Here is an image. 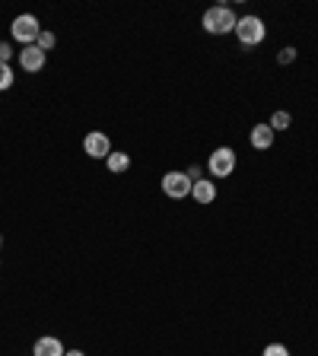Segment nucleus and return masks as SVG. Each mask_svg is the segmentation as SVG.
Returning a JSON list of instances; mask_svg holds the SVG:
<instances>
[{
    "mask_svg": "<svg viewBox=\"0 0 318 356\" xmlns=\"http://www.w3.org/2000/svg\"><path fill=\"white\" fill-rule=\"evenodd\" d=\"M261 356H293V353L287 350V343H267Z\"/></svg>",
    "mask_w": 318,
    "mask_h": 356,
    "instance_id": "obj_15",
    "label": "nucleus"
},
{
    "mask_svg": "<svg viewBox=\"0 0 318 356\" xmlns=\"http://www.w3.org/2000/svg\"><path fill=\"white\" fill-rule=\"evenodd\" d=\"M45 60H48V54L38 48V44H29V48H22L19 51V67L26 70V74H38L45 67Z\"/></svg>",
    "mask_w": 318,
    "mask_h": 356,
    "instance_id": "obj_7",
    "label": "nucleus"
},
{
    "mask_svg": "<svg viewBox=\"0 0 318 356\" xmlns=\"http://www.w3.org/2000/svg\"><path fill=\"white\" fill-rule=\"evenodd\" d=\"M191 197L198 200V204H214L216 200V185L210 181V178H198L191 188Z\"/></svg>",
    "mask_w": 318,
    "mask_h": 356,
    "instance_id": "obj_10",
    "label": "nucleus"
},
{
    "mask_svg": "<svg viewBox=\"0 0 318 356\" xmlns=\"http://www.w3.org/2000/svg\"><path fill=\"white\" fill-rule=\"evenodd\" d=\"M105 165H109V172H115V175H121V172L131 169V156L127 153H118V149H111L109 159H105Z\"/></svg>",
    "mask_w": 318,
    "mask_h": 356,
    "instance_id": "obj_11",
    "label": "nucleus"
},
{
    "mask_svg": "<svg viewBox=\"0 0 318 356\" xmlns=\"http://www.w3.org/2000/svg\"><path fill=\"white\" fill-rule=\"evenodd\" d=\"M83 153H86L89 159H109V153H111L109 134H102V131H89L86 137H83Z\"/></svg>",
    "mask_w": 318,
    "mask_h": 356,
    "instance_id": "obj_6",
    "label": "nucleus"
},
{
    "mask_svg": "<svg viewBox=\"0 0 318 356\" xmlns=\"http://www.w3.org/2000/svg\"><path fill=\"white\" fill-rule=\"evenodd\" d=\"M236 22H239V16L232 13L226 3H220V7H210L207 13H204L200 26H204L207 35H230V32H236Z\"/></svg>",
    "mask_w": 318,
    "mask_h": 356,
    "instance_id": "obj_1",
    "label": "nucleus"
},
{
    "mask_svg": "<svg viewBox=\"0 0 318 356\" xmlns=\"http://www.w3.org/2000/svg\"><path fill=\"white\" fill-rule=\"evenodd\" d=\"M200 175H204V169H200V165H191V169H188V178H191V181H198Z\"/></svg>",
    "mask_w": 318,
    "mask_h": 356,
    "instance_id": "obj_18",
    "label": "nucleus"
},
{
    "mask_svg": "<svg viewBox=\"0 0 318 356\" xmlns=\"http://www.w3.org/2000/svg\"><path fill=\"white\" fill-rule=\"evenodd\" d=\"M248 143H252L255 149H271L274 147V131H271V124H255L252 134H248Z\"/></svg>",
    "mask_w": 318,
    "mask_h": 356,
    "instance_id": "obj_9",
    "label": "nucleus"
},
{
    "mask_svg": "<svg viewBox=\"0 0 318 356\" xmlns=\"http://www.w3.org/2000/svg\"><path fill=\"white\" fill-rule=\"evenodd\" d=\"M10 35H13V42H19L22 48H29V44H35L38 35H42V22H38V16L22 13V16H16V19H13Z\"/></svg>",
    "mask_w": 318,
    "mask_h": 356,
    "instance_id": "obj_3",
    "label": "nucleus"
},
{
    "mask_svg": "<svg viewBox=\"0 0 318 356\" xmlns=\"http://www.w3.org/2000/svg\"><path fill=\"white\" fill-rule=\"evenodd\" d=\"M267 124H271V131H287L289 124H293V115H289V111H274V115H271V121H267Z\"/></svg>",
    "mask_w": 318,
    "mask_h": 356,
    "instance_id": "obj_12",
    "label": "nucleus"
},
{
    "mask_svg": "<svg viewBox=\"0 0 318 356\" xmlns=\"http://www.w3.org/2000/svg\"><path fill=\"white\" fill-rule=\"evenodd\" d=\"M236 38H239V44L242 48H255V44H261L267 38V26H264V19L261 16H239V22H236Z\"/></svg>",
    "mask_w": 318,
    "mask_h": 356,
    "instance_id": "obj_2",
    "label": "nucleus"
},
{
    "mask_svg": "<svg viewBox=\"0 0 318 356\" xmlns=\"http://www.w3.org/2000/svg\"><path fill=\"white\" fill-rule=\"evenodd\" d=\"M191 188H194V181L188 178V172L172 169V172H166V175H163V194H166V197H172V200L191 197Z\"/></svg>",
    "mask_w": 318,
    "mask_h": 356,
    "instance_id": "obj_4",
    "label": "nucleus"
},
{
    "mask_svg": "<svg viewBox=\"0 0 318 356\" xmlns=\"http://www.w3.org/2000/svg\"><path fill=\"white\" fill-rule=\"evenodd\" d=\"M64 356H86V353H83V350H67Z\"/></svg>",
    "mask_w": 318,
    "mask_h": 356,
    "instance_id": "obj_19",
    "label": "nucleus"
},
{
    "mask_svg": "<svg viewBox=\"0 0 318 356\" xmlns=\"http://www.w3.org/2000/svg\"><path fill=\"white\" fill-rule=\"evenodd\" d=\"M293 60H296V48H280V54H277V64L287 67V64H293Z\"/></svg>",
    "mask_w": 318,
    "mask_h": 356,
    "instance_id": "obj_16",
    "label": "nucleus"
},
{
    "mask_svg": "<svg viewBox=\"0 0 318 356\" xmlns=\"http://www.w3.org/2000/svg\"><path fill=\"white\" fill-rule=\"evenodd\" d=\"M0 245H3V236H0Z\"/></svg>",
    "mask_w": 318,
    "mask_h": 356,
    "instance_id": "obj_20",
    "label": "nucleus"
},
{
    "mask_svg": "<svg viewBox=\"0 0 318 356\" xmlns=\"http://www.w3.org/2000/svg\"><path fill=\"white\" fill-rule=\"evenodd\" d=\"M10 58H13V44L0 42V64H10Z\"/></svg>",
    "mask_w": 318,
    "mask_h": 356,
    "instance_id": "obj_17",
    "label": "nucleus"
},
{
    "mask_svg": "<svg viewBox=\"0 0 318 356\" xmlns=\"http://www.w3.org/2000/svg\"><path fill=\"white\" fill-rule=\"evenodd\" d=\"M67 347L58 341V337H51V334H42L35 341V347H32V356H64Z\"/></svg>",
    "mask_w": 318,
    "mask_h": 356,
    "instance_id": "obj_8",
    "label": "nucleus"
},
{
    "mask_svg": "<svg viewBox=\"0 0 318 356\" xmlns=\"http://www.w3.org/2000/svg\"><path fill=\"white\" fill-rule=\"evenodd\" d=\"M35 44L42 48L45 54H48V51L54 48V44H58V35H54V32H45V29H42V35H38V42H35Z\"/></svg>",
    "mask_w": 318,
    "mask_h": 356,
    "instance_id": "obj_13",
    "label": "nucleus"
},
{
    "mask_svg": "<svg viewBox=\"0 0 318 356\" xmlns=\"http://www.w3.org/2000/svg\"><path fill=\"white\" fill-rule=\"evenodd\" d=\"M207 172L214 178H230L232 172H236V149L232 147H220L210 153L207 159Z\"/></svg>",
    "mask_w": 318,
    "mask_h": 356,
    "instance_id": "obj_5",
    "label": "nucleus"
},
{
    "mask_svg": "<svg viewBox=\"0 0 318 356\" xmlns=\"http://www.w3.org/2000/svg\"><path fill=\"white\" fill-rule=\"evenodd\" d=\"M13 80H16V76H13V67H10V64H0V92L13 86Z\"/></svg>",
    "mask_w": 318,
    "mask_h": 356,
    "instance_id": "obj_14",
    "label": "nucleus"
}]
</instances>
